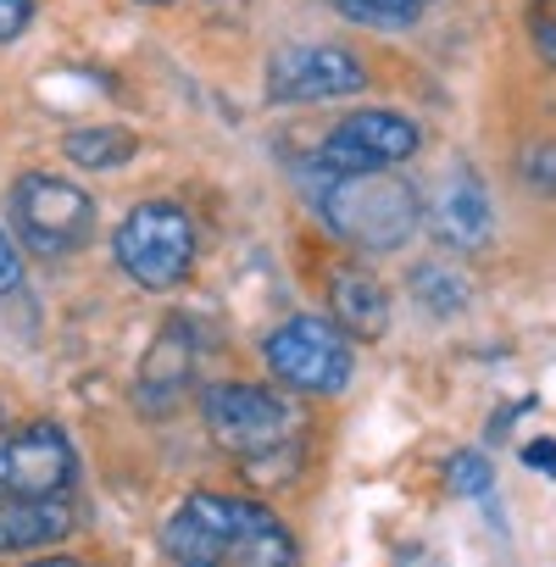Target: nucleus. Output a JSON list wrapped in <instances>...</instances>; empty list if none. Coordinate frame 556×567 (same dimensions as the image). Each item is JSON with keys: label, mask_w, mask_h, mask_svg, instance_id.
<instances>
[{"label": "nucleus", "mask_w": 556, "mask_h": 567, "mask_svg": "<svg viewBox=\"0 0 556 567\" xmlns=\"http://www.w3.org/2000/svg\"><path fill=\"white\" fill-rule=\"evenodd\" d=\"M68 156L79 167H95V173H112V167H128L140 156V140L128 128H73L68 134Z\"/></svg>", "instance_id": "nucleus-14"}, {"label": "nucleus", "mask_w": 556, "mask_h": 567, "mask_svg": "<svg viewBox=\"0 0 556 567\" xmlns=\"http://www.w3.org/2000/svg\"><path fill=\"white\" fill-rule=\"evenodd\" d=\"M79 478V456L56 423H29L0 440V489L12 495H68Z\"/></svg>", "instance_id": "nucleus-7"}, {"label": "nucleus", "mask_w": 556, "mask_h": 567, "mask_svg": "<svg viewBox=\"0 0 556 567\" xmlns=\"http://www.w3.org/2000/svg\"><path fill=\"white\" fill-rule=\"evenodd\" d=\"M528 34H534L539 56L556 68V0H534L528 7Z\"/></svg>", "instance_id": "nucleus-18"}, {"label": "nucleus", "mask_w": 556, "mask_h": 567, "mask_svg": "<svg viewBox=\"0 0 556 567\" xmlns=\"http://www.w3.org/2000/svg\"><path fill=\"white\" fill-rule=\"evenodd\" d=\"M434 228L451 250H478L495 228V212H490V195L478 189V178L467 167H456V178L440 189V206H434Z\"/></svg>", "instance_id": "nucleus-12"}, {"label": "nucleus", "mask_w": 556, "mask_h": 567, "mask_svg": "<svg viewBox=\"0 0 556 567\" xmlns=\"http://www.w3.org/2000/svg\"><path fill=\"white\" fill-rule=\"evenodd\" d=\"M112 256L140 290H178L195 267V223L167 200H145L117 223Z\"/></svg>", "instance_id": "nucleus-3"}, {"label": "nucleus", "mask_w": 556, "mask_h": 567, "mask_svg": "<svg viewBox=\"0 0 556 567\" xmlns=\"http://www.w3.org/2000/svg\"><path fill=\"white\" fill-rule=\"evenodd\" d=\"M412 296H418V307H423L429 318H456V312L467 307V284H462L456 267L423 261V267L412 272Z\"/></svg>", "instance_id": "nucleus-15"}, {"label": "nucleus", "mask_w": 556, "mask_h": 567, "mask_svg": "<svg viewBox=\"0 0 556 567\" xmlns=\"http://www.w3.org/2000/svg\"><path fill=\"white\" fill-rule=\"evenodd\" d=\"M145 7H167V0H145Z\"/></svg>", "instance_id": "nucleus-23"}, {"label": "nucleus", "mask_w": 556, "mask_h": 567, "mask_svg": "<svg viewBox=\"0 0 556 567\" xmlns=\"http://www.w3.org/2000/svg\"><path fill=\"white\" fill-rule=\"evenodd\" d=\"M29 567H84V561H73V556H40V561H29Z\"/></svg>", "instance_id": "nucleus-22"}, {"label": "nucleus", "mask_w": 556, "mask_h": 567, "mask_svg": "<svg viewBox=\"0 0 556 567\" xmlns=\"http://www.w3.org/2000/svg\"><path fill=\"white\" fill-rule=\"evenodd\" d=\"M334 7L351 23H368V29H406V23H418L423 0H334Z\"/></svg>", "instance_id": "nucleus-16"}, {"label": "nucleus", "mask_w": 556, "mask_h": 567, "mask_svg": "<svg viewBox=\"0 0 556 567\" xmlns=\"http://www.w3.org/2000/svg\"><path fill=\"white\" fill-rule=\"evenodd\" d=\"M334 318L346 334H384L390 329V296L368 272H334Z\"/></svg>", "instance_id": "nucleus-13"}, {"label": "nucleus", "mask_w": 556, "mask_h": 567, "mask_svg": "<svg viewBox=\"0 0 556 567\" xmlns=\"http://www.w3.org/2000/svg\"><path fill=\"white\" fill-rule=\"evenodd\" d=\"M223 567H301V550H296L290 528L267 506L239 501V523H234V539L223 550Z\"/></svg>", "instance_id": "nucleus-11"}, {"label": "nucleus", "mask_w": 556, "mask_h": 567, "mask_svg": "<svg viewBox=\"0 0 556 567\" xmlns=\"http://www.w3.org/2000/svg\"><path fill=\"white\" fill-rule=\"evenodd\" d=\"M12 228L29 250L40 256H68L90 239L95 228V206L79 184L56 178V173H23L12 184Z\"/></svg>", "instance_id": "nucleus-5"}, {"label": "nucleus", "mask_w": 556, "mask_h": 567, "mask_svg": "<svg viewBox=\"0 0 556 567\" xmlns=\"http://www.w3.org/2000/svg\"><path fill=\"white\" fill-rule=\"evenodd\" d=\"M523 462H528L534 473L556 478V440H534V445H523Z\"/></svg>", "instance_id": "nucleus-21"}, {"label": "nucleus", "mask_w": 556, "mask_h": 567, "mask_svg": "<svg viewBox=\"0 0 556 567\" xmlns=\"http://www.w3.org/2000/svg\"><path fill=\"white\" fill-rule=\"evenodd\" d=\"M239 523V495H189L167 528H162V550L178 567H223V550L234 539Z\"/></svg>", "instance_id": "nucleus-9"}, {"label": "nucleus", "mask_w": 556, "mask_h": 567, "mask_svg": "<svg viewBox=\"0 0 556 567\" xmlns=\"http://www.w3.org/2000/svg\"><path fill=\"white\" fill-rule=\"evenodd\" d=\"M73 501L68 495H12L0 489V550H45L73 534Z\"/></svg>", "instance_id": "nucleus-10"}, {"label": "nucleus", "mask_w": 556, "mask_h": 567, "mask_svg": "<svg viewBox=\"0 0 556 567\" xmlns=\"http://www.w3.org/2000/svg\"><path fill=\"white\" fill-rule=\"evenodd\" d=\"M418 151V123L401 112H351L323 140V167L334 173H390Z\"/></svg>", "instance_id": "nucleus-6"}, {"label": "nucleus", "mask_w": 556, "mask_h": 567, "mask_svg": "<svg viewBox=\"0 0 556 567\" xmlns=\"http://www.w3.org/2000/svg\"><path fill=\"white\" fill-rule=\"evenodd\" d=\"M200 417L223 451L245 456V467H261L296 445V406L256 384H212L200 395Z\"/></svg>", "instance_id": "nucleus-2"}, {"label": "nucleus", "mask_w": 556, "mask_h": 567, "mask_svg": "<svg viewBox=\"0 0 556 567\" xmlns=\"http://www.w3.org/2000/svg\"><path fill=\"white\" fill-rule=\"evenodd\" d=\"M318 206H323V223L357 250H395L423 223L418 189L390 173H334Z\"/></svg>", "instance_id": "nucleus-1"}, {"label": "nucleus", "mask_w": 556, "mask_h": 567, "mask_svg": "<svg viewBox=\"0 0 556 567\" xmlns=\"http://www.w3.org/2000/svg\"><path fill=\"white\" fill-rule=\"evenodd\" d=\"M0 429H7V417H0ZM0 440H7V434H0Z\"/></svg>", "instance_id": "nucleus-24"}, {"label": "nucleus", "mask_w": 556, "mask_h": 567, "mask_svg": "<svg viewBox=\"0 0 556 567\" xmlns=\"http://www.w3.org/2000/svg\"><path fill=\"white\" fill-rule=\"evenodd\" d=\"M368 84L346 45H290L267 62V101H334Z\"/></svg>", "instance_id": "nucleus-8"}, {"label": "nucleus", "mask_w": 556, "mask_h": 567, "mask_svg": "<svg viewBox=\"0 0 556 567\" xmlns=\"http://www.w3.org/2000/svg\"><path fill=\"white\" fill-rule=\"evenodd\" d=\"M267 368L285 379L290 390L307 395H340L357 373L351 334L329 318H290L285 329L267 334Z\"/></svg>", "instance_id": "nucleus-4"}, {"label": "nucleus", "mask_w": 556, "mask_h": 567, "mask_svg": "<svg viewBox=\"0 0 556 567\" xmlns=\"http://www.w3.org/2000/svg\"><path fill=\"white\" fill-rule=\"evenodd\" d=\"M451 489L456 495H490L495 489V467L484 451H456L451 456Z\"/></svg>", "instance_id": "nucleus-17"}, {"label": "nucleus", "mask_w": 556, "mask_h": 567, "mask_svg": "<svg viewBox=\"0 0 556 567\" xmlns=\"http://www.w3.org/2000/svg\"><path fill=\"white\" fill-rule=\"evenodd\" d=\"M18 284H23V250L7 228H0V296H12Z\"/></svg>", "instance_id": "nucleus-19"}, {"label": "nucleus", "mask_w": 556, "mask_h": 567, "mask_svg": "<svg viewBox=\"0 0 556 567\" xmlns=\"http://www.w3.org/2000/svg\"><path fill=\"white\" fill-rule=\"evenodd\" d=\"M29 23H34V0H0V45L29 34Z\"/></svg>", "instance_id": "nucleus-20"}]
</instances>
